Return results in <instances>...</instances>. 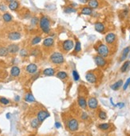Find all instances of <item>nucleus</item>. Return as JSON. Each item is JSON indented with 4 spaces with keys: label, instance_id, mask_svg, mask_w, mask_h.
<instances>
[{
    "label": "nucleus",
    "instance_id": "24",
    "mask_svg": "<svg viewBox=\"0 0 130 136\" xmlns=\"http://www.w3.org/2000/svg\"><path fill=\"white\" fill-rule=\"evenodd\" d=\"M24 99H25V101L27 102H35V99H34V95H33L31 93H27V94L26 95Z\"/></svg>",
    "mask_w": 130,
    "mask_h": 136
},
{
    "label": "nucleus",
    "instance_id": "13",
    "mask_svg": "<svg viewBox=\"0 0 130 136\" xmlns=\"http://www.w3.org/2000/svg\"><path fill=\"white\" fill-rule=\"evenodd\" d=\"M6 48H7L8 52L10 54H16L19 51V47H18V45L15 44V43L10 44Z\"/></svg>",
    "mask_w": 130,
    "mask_h": 136
},
{
    "label": "nucleus",
    "instance_id": "50",
    "mask_svg": "<svg viewBox=\"0 0 130 136\" xmlns=\"http://www.w3.org/2000/svg\"><path fill=\"white\" fill-rule=\"evenodd\" d=\"M129 38H130V37H129Z\"/></svg>",
    "mask_w": 130,
    "mask_h": 136
},
{
    "label": "nucleus",
    "instance_id": "22",
    "mask_svg": "<svg viewBox=\"0 0 130 136\" xmlns=\"http://www.w3.org/2000/svg\"><path fill=\"white\" fill-rule=\"evenodd\" d=\"M122 85H123V81L120 79L119 81H117V82H116L115 83H113V84L111 86V89L113 90H117L120 87H122Z\"/></svg>",
    "mask_w": 130,
    "mask_h": 136
},
{
    "label": "nucleus",
    "instance_id": "41",
    "mask_svg": "<svg viewBox=\"0 0 130 136\" xmlns=\"http://www.w3.org/2000/svg\"><path fill=\"white\" fill-rule=\"evenodd\" d=\"M6 9H7V7L4 5V4H0V11H6Z\"/></svg>",
    "mask_w": 130,
    "mask_h": 136
},
{
    "label": "nucleus",
    "instance_id": "16",
    "mask_svg": "<svg viewBox=\"0 0 130 136\" xmlns=\"http://www.w3.org/2000/svg\"><path fill=\"white\" fill-rule=\"evenodd\" d=\"M77 102H78V105L81 108L84 110L87 108V102L84 97H79L78 99H77Z\"/></svg>",
    "mask_w": 130,
    "mask_h": 136
},
{
    "label": "nucleus",
    "instance_id": "1",
    "mask_svg": "<svg viewBox=\"0 0 130 136\" xmlns=\"http://www.w3.org/2000/svg\"><path fill=\"white\" fill-rule=\"evenodd\" d=\"M39 27L45 34L50 32V20L47 16H42L39 20Z\"/></svg>",
    "mask_w": 130,
    "mask_h": 136
},
{
    "label": "nucleus",
    "instance_id": "23",
    "mask_svg": "<svg viewBox=\"0 0 130 136\" xmlns=\"http://www.w3.org/2000/svg\"><path fill=\"white\" fill-rule=\"evenodd\" d=\"M81 13L85 15H90L93 13V10L90 7H89V6H85V7L81 9Z\"/></svg>",
    "mask_w": 130,
    "mask_h": 136
},
{
    "label": "nucleus",
    "instance_id": "32",
    "mask_svg": "<svg viewBox=\"0 0 130 136\" xmlns=\"http://www.w3.org/2000/svg\"><path fill=\"white\" fill-rule=\"evenodd\" d=\"M65 13L67 14H71V13H75L76 12V9L74 8L73 6H67V7L65 8V10H64Z\"/></svg>",
    "mask_w": 130,
    "mask_h": 136
},
{
    "label": "nucleus",
    "instance_id": "49",
    "mask_svg": "<svg viewBox=\"0 0 130 136\" xmlns=\"http://www.w3.org/2000/svg\"><path fill=\"white\" fill-rule=\"evenodd\" d=\"M80 136H85V135H80Z\"/></svg>",
    "mask_w": 130,
    "mask_h": 136
},
{
    "label": "nucleus",
    "instance_id": "6",
    "mask_svg": "<svg viewBox=\"0 0 130 136\" xmlns=\"http://www.w3.org/2000/svg\"><path fill=\"white\" fill-rule=\"evenodd\" d=\"M48 117H49V113L47 111H45V110H41L38 112L37 114V118L38 119V121L40 123H42L44 122V120L46 118H47Z\"/></svg>",
    "mask_w": 130,
    "mask_h": 136
},
{
    "label": "nucleus",
    "instance_id": "11",
    "mask_svg": "<svg viewBox=\"0 0 130 136\" xmlns=\"http://www.w3.org/2000/svg\"><path fill=\"white\" fill-rule=\"evenodd\" d=\"M26 71L29 74H35L38 71V66L34 63H30L26 67Z\"/></svg>",
    "mask_w": 130,
    "mask_h": 136
},
{
    "label": "nucleus",
    "instance_id": "45",
    "mask_svg": "<svg viewBox=\"0 0 130 136\" xmlns=\"http://www.w3.org/2000/svg\"><path fill=\"white\" fill-rule=\"evenodd\" d=\"M81 3H87L89 2V0H79Z\"/></svg>",
    "mask_w": 130,
    "mask_h": 136
},
{
    "label": "nucleus",
    "instance_id": "25",
    "mask_svg": "<svg viewBox=\"0 0 130 136\" xmlns=\"http://www.w3.org/2000/svg\"><path fill=\"white\" fill-rule=\"evenodd\" d=\"M56 76L58 78H60V79L64 80L68 77V75L66 72H65V71H58V72L56 74Z\"/></svg>",
    "mask_w": 130,
    "mask_h": 136
},
{
    "label": "nucleus",
    "instance_id": "7",
    "mask_svg": "<svg viewBox=\"0 0 130 136\" xmlns=\"http://www.w3.org/2000/svg\"><path fill=\"white\" fill-rule=\"evenodd\" d=\"M86 78L87 82H89V83H96L97 80H98L96 75L93 72H91V71L86 73Z\"/></svg>",
    "mask_w": 130,
    "mask_h": 136
},
{
    "label": "nucleus",
    "instance_id": "14",
    "mask_svg": "<svg viewBox=\"0 0 130 136\" xmlns=\"http://www.w3.org/2000/svg\"><path fill=\"white\" fill-rule=\"evenodd\" d=\"M54 44V40L52 38H46L43 40L42 42V45H43L44 47H46V48H49V47H53Z\"/></svg>",
    "mask_w": 130,
    "mask_h": 136
},
{
    "label": "nucleus",
    "instance_id": "3",
    "mask_svg": "<svg viewBox=\"0 0 130 136\" xmlns=\"http://www.w3.org/2000/svg\"><path fill=\"white\" fill-rule=\"evenodd\" d=\"M95 50L97 51V52L98 53V55L102 56L104 58H106V57L108 56L109 54V48L106 46L105 44H99L98 47H95Z\"/></svg>",
    "mask_w": 130,
    "mask_h": 136
},
{
    "label": "nucleus",
    "instance_id": "8",
    "mask_svg": "<svg viewBox=\"0 0 130 136\" xmlns=\"http://www.w3.org/2000/svg\"><path fill=\"white\" fill-rule=\"evenodd\" d=\"M22 38V35L18 31H12L8 34V39L12 41H17Z\"/></svg>",
    "mask_w": 130,
    "mask_h": 136
},
{
    "label": "nucleus",
    "instance_id": "18",
    "mask_svg": "<svg viewBox=\"0 0 130 136\" xmlns=\"http://www.w3.org/2000/svg\"><path fill=\"white\" fill-rule=\"evenodd\" d=\"M42 73H43V75L45 76H53L55 75V70H54V68H46L44 69L43 71H42Z\"/></svg>",
    "mask_w": 130,
    "mask_h": 136
},
{
    "label": "nucleus",
    "instance_id": "20",
    "mask_svg": "<svg viewBox=\"0 0 130 136\" xmlns=\"http://www.w3.org/2000/svg\"><path fill=\"white\" fill-rule=\"evenodd\" d=\"M18 6H19V3H18V1H14V2H11V3H9V6L8 7L10 8V10L15 11H16L17 9L18 8Z\"/></svg>",
    "mask_w": 130,
    "mask_h": 136
},
{
    "label": "nucleus",
    "instance_id": "9",
    "mask_svg": "<svg viewBox=\"0 0 130 136\" xmlns=\"http://www.w3.org/2000/svg\"><path fill=\"white\" fill-rule=\"evenodd\" d=\"M95 63L99 67H104L106 65V60L105 58L100 55H97L95 57Z\"/></svg>",
    "mask_w": 130,
    "mask_h": 136
},
{
    "label": "nucleus",
    "instance_id": "42",
    "mask_svg": "<svg viewBox=\"0 0 130 136\" xmlns=\"http://www.w3.org/2000/svg\"><path fill=\"white\" fill-rule=\"evenodd\" d=\"M81 118L86 120V119L88 118V114H87L86 112H83V113H82V114H81Z\"/></svg>",
    "mask_w": 130,
    "mask_h": 136
},
{
    "label": "nucleus",
    "instance_id": "15",
    "mask_svg": "<svg viewBox=\"0 0 130 136\" xmlns=\"http://www.w3.org/2000/svg\"><path fill=\"white\" fill-rule=\"evenodd\" d=\"M20 68L18 67V66H14L11 67V75L12 76V77H18L20 75Z\"/></svg>",
    "mask_w": 130,
    "mask_h": 136
},
{
    "label": "nucleus",
    "instance_id": "12",
    "mask_svg": "<svg viewBox=\"0 0 130 136\" xmlns=\"http://www.w3.org/2000/svg\"><path fill=\"white\" fill-rule=\"evenodd\" d=\"M98 102L96 98L92 97L88 100V106L90 109H93V110L96 109L97 107H98Z\"/></svg>",
    "mask_w": 130,
    "mask_h": 136
},
{
    "label": "nucleus",
    "instance_id": "4",
    "mask_svg": "<svg viewBox=\"0 0 130 136\" xmlns=\"http://www.w3.org/2000/svg\"><path fill=\"white\" fill-rule=\"evenodd\" d=\"M67 127L71 132L77 131L78 130V127H79L78 122H77L76 118H74L69 119L67 122Z\"/></svg>",
    "mask_w": 130,
    "mask_h": 136
},
{
    "label": "nucleus",
    "instance_id": "30",
    "mask_svg": "<svg viewBox=\"0 0 130 136\" xmlns=\"http://www.w3.org/2000/svg\"><path fill=\"white\" fill-rule=\"evenodd\" d=\"M41 41H42V38L41 37H40V36H35L34 39L31 40V45L34 46V45L38 44Z\"/></svg>",
    "mask_w": 130,
    "mask_h": 136
},
{
    "label": "nucleus",
    "instance_id": "36",
    "mask_svg": "<svg viewBox=\"0 0 130 136\" xmlns=\"http://www.w3.org/2000/svg\"><path fill=\"white\" fill-rule=\"evenodd\" d=\"M73 77H74V81H78L80 78V76L77 73V71H73Z\"/></svg>",
    "mask_w": 130,
    "mask_h": 136
},
{
    "label": "nucleus",
    "instance_id": "27",
    "mask_svg": "<svg viewBox=\"0 0 130 136\" xmlns=\"http://www.w3.org/2000/svg\"><path fill=\"white\" fill-rule=\"evenodd\" d=\"M40 123H41L38 121V119L37 118H33L31 120V122H30V125H31L32 128H34V129H36V128L38 127Z\"/></svg>",
    "mask_w": 130,
    "mask_h": 136
},
{
    "label": "nucleus",
    "instance_id": "34",
    "mask_svg": "<svg viewBox=\"0 0 130 136\" xmlns=\"http://www.w3.org/2000/svg\"><path fill=\"white\" fill-rule=\"evenodd\" d=\"M98 116H99V118L101 119H102V120H105V119H106V118H107V114H106L105 111H102L99 112Z\"/></svg>",
    "mask_w": 130,
    "mask_h": 136
},
{
    "label": "nucleus",
    "instance_id": "28",
    "mask_svg": "<svg viewBox=\"0 0 130 136\" xmlns=\"http://www.w3.org/2000/svg\"><path fill=\"white\" fill-rule=\"evenodd\" d=\"M9 54L8 50L5 47H0V56L1 57H6Z\"/></svg>",
    "mask_w": 130,
    "mask_h": 136
},
{
    "label": "nucleus",
    "instance_id": "17",
    "mask_svg": "<svg viewBox=\"0 0 130 136\" xmlns=\"http://www.w3.org/2000/svg\"><path fill=\"white\" fill-rule=\"evenodd\" d=\"M94 27H95V30L99 33H103L105 30V25H104L102 23H100V22L96 23Z\"/></svg>",
    "mask_w": 130,
    "mask_h": 136
},
{
    "label": "nucleus",
    "instance_id": "37",
    "mask_svg": "<svg viewBox=\"0 0 130 136\" xmlns=\"http://www.w3.org/2000/svg\"><path fill=\"white\" fill-rule=\"evenodd\" d=\"M20 55L22 56V57H27V56H28V52H27V50H26L25 48H23V49L21 50V51H20Z\"/></svg>",
    "mask_w": 130,
    "mask_h": 136
},
{
    "label": "nucleus",
    "instance_id": "26",
    "mask_svg": "<svg viewBox=\"0 0 130 136\" xmlns=\"http://www.w3.org/2000/svg\"><path fill=\"white\" fill-rule=\"evenodd\" d=\"M130 66V61H125L124 63H123V65L121 66V68H120V71H121L122 73H125V71H128V69L129 68Z\"/></svg>",
    "mask_w": 130,
    "mask_h": 136
},
{
    "label": "nucleus",
    "instance_id": "48",
    "mask_svg": "<svg viewBox=\"0 0 130 136\" xmlns=\"http://www.w3.org/2000/svg\"><path fill=\"white\" fill-rule=\"evenodd\" d=\"M10 117H11V114H10V113L6 114V118H10Z\"/></svg>",
    "mask_w": 130,
    "mask_h": 136
},
{
    "label": "nucleus",
    "instance_id": "43",
    "mask_svg": "<svg viewBox=\"0 0 130 136\" xmlns=\"http://www.w3.org/2000/svg\"><path fill=\"white\" fill-rule=\"evenodd\" d=\"M116 106L119 107V108H123L125 106V103L124 102H119V103L116 104Z\"/></svg>",
    "mask_w": 130,
    "mask_h": 136
},
{
    "label": "nucleus",
    "instance_id": "33",
    "mask_svg": "<svg viewBox=\"0 0 130 136\" xmlns=\"http://www.w3.org/2000/svg\"><path fill=\"white\" fill-rule=\"evenodd\" d=\"M109 126H110L109 123H101L98 126V127L102 130H106L109 128Z\"/></svg>",
    "mask_w": 130,
    "mask_h": 136
},
{
    "label": "nucleus",
    "instance_id": "35",
    "mask_svg": "<svg viewBox=\"0 0 130 136\" xmlns=\"http://www.w3.org/2000/svg\"><path fill=\"white\" fill-rule=\"evenodd\" d=\"M0 102L3 105H7L10 103V100H8L7 99H6L4 97H1L0 98Z\"/></svg>",
    "mask_w": 130,
    "mask_h": 136
},
{
    "label": "nucleus",
    "instance_id": "44",
    "mask_svg": "<svg viewBox=\"0 0 130 136\" xmlns=\"http://www.w3.org/2000/svg\"><path fill=\"white\" fill-rule=\"evenodd\" d=\"M54 126H55V127L56 128H60L61 127V124L59 123V122H56L55 124H54Z\"/></svg>",
    "mask_w": 130,
    "mask_h": 136
},
{
    "label": "nucleus",
    "instance_id": "21",
    "mask_svg": "<svg viewBox=\"0 0 130 136\" xmlns=\"http://www.w3.org/2000/svg\"><path fill=\"white\" fill-rule=\"evenodd\" d=\"M88 5L89 7H90L91 9H96L98 7L99 3L98 0H89L88 2Z\"/></svg>",
    "mask_w": 130,
    "mask_h": 136
},
{
    "label": "nucleus",
    "instance_id": "19",
    "mask_svg": "<svg viewBox=\"0 0 130 136\" xmlns=\"http://www.w3.org/2000/svg\"><path fill=\"white\" fill-rule=\"evenodd\" d=\"M130 52V47H127L123 50L122 54H121V57H120V61H125V59L127 58L128 54Z\"/></svg>",
    "mask_w": 130,
    "mask_h": 136
},
{
    "label": "nucleus",
    "instance_id": "5",
    "mask_svg": "<svg viewBox=\"0 0 130 136\" xmlns=\"http://www.w3.org/2000/svg\"><path fill=\"white\" fill-rule=\"evenodd\" d=\"M61 46H62L63 51L69 52V51H71L73 48H74V42H73L72 40L67 39V40H65L64 42H62V44H61Z\"/></svg>",
    "mask_w": 130,
    "mask_h": 136
},
{
    "label": "nucleus",
    "instance_id": "40",
    "mask_svg": "<svg viewBox=\"0 0 130 136\" xmlns=\"http://www.w3.org/2000/svg\"><path fill=\"white\" fill-rule=\"evenodd\" d=\"M39 53H40V51H39L38 49H34L32 51V52H31V55H33V56H38L39 54Z\"/></svg>",
    "mask_w": 130,
    "mask_h": 136
},
{
    "label": "nucleus",
    "instance_id": "2",
    "mask_svg": "<svg viewBox=\"0 0 130 136\" xmlns=\"http://www.w3.org/2000/svg\"><path fill=\"white\" fill-rule=\"evenodd\" d=\"M49 60L54 65H61L64 63L65 59L63 54L60 52H54L49 56Z\"/></svg>",
    "mask_w": 130,
    "mask_h": 136
},
{
    "label": "nucleus",
    "instance_id": "46",
    "mask_svg": "<svg viewBox=\"0 0 130 136\" xmlns=\"http://www.w3.org/2000/svg\"><path fill=\"white\" fill-rule=\"evenodd\" d=\"M15 101H16V102H18V101H19V99H20V97L18 96V95H17V96H15Z\"/></svg>",
    "mask_w": 130,
    "mask_h": 136
},
{
    "label": "nucleus",
    "instance_id": "38",
    "mask_svg": "<svg viewBox=\"0 0 130 136\" xmlns=\"http://www.w3.org/2000/svg\"><path fill=\"white\" fill-rule=\"evenodd\" d=\"M38 23H39V21H38V18L37 17H33L31 18V24L32 25H37Z\"/></svg>",
    "mask_w": 130,
    "mask_h": 136
},
{
    "label": "nucleus",
    "instance_id": "10",
    "mask_svg": "<svg viewBox=\"0 0 130 136\" xmlns=\"http://www.w3.org/2000/svg\"><path fill=\"white\" fill-rule=\"evenodd\" d=\"M116 39H117V36H116L114 33H108V34L106 35L105 38L106 43L108 44H113L116 41Z\"/></svg>",
    "mask_w": 130,
    "mask_h": 136
},
{
    "label": "nucleus",
    "instance_id": "47",
    "mask_svg": "<svg viewBox=\"0 0 130 136\" xmlns=\"http://www.w3.org/2000/svg\"><path fill=\"white\" fill-rule=\"evenodd\" d=\"M5 1L6 2V3H11V2H14V1H15V0H5Z\"/></svg>",
    "mask_w": 130,
    "mask_h": 136
},
{
    "label": "nucleus",
    "instance_id": "29",
    "mask_svg": "<svg viewBox=\"0 0 130 136\" xmlns=\"http://www.w3.org/2000/svg\"><path fill=\"white\" fill-rule=\"evenodd\" d=\"M3 19L5 21L6 23H9V22H11V21L12 20V15H11V14H9V13L6 12L5 14H3Z\"/></svg>",
    "mask_w": 130,
    "mask_h": 136
},
{
    "label": "nucleus",
    "instance_id": "39",
    "mask_svg": "<svg viewBox=\"0 0 130 136\" xmlns=\"http://www.w3.org/2000/svg\"><path fill=\"white\" fill-rule=\"evenodd\" d=\"M129 84H130V77H129V78H128L127 81H126V82H125V83L124 84V87H123V90H126L127 88H128V87H129Z\"/></svg>",
    "mask_w": 130,
    "mask_h": 136
},
{
    "label": "nucleus",
    "instance_id": "31",
    "mask_svg": "<svg viewBox=\"0 0 130 136\" xmlns=\"http://www.w3.org/2000/svg\"><path fill=\"white\" fill-rule=\"evenodd\" d=\"M81 51V44L79 41H77L74 47V52L75 53H78Z\"/></svg>",
    "mask_w": 130,
    "mask_h": 136
}]
</instances>
